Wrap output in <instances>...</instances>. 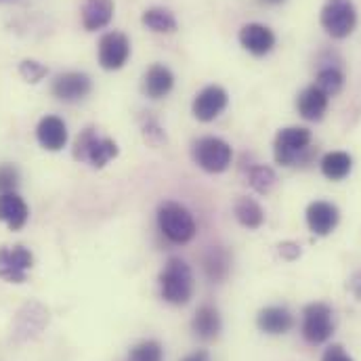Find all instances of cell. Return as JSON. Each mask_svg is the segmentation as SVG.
<instances>
[{"label": "cell", "mask_w": 361, "mask_h": 361, "mask_svg": "<svg viewBox=\"0 0 361 361\" xmlns=\"http://www.w3.org/2000/svg\"><path fill=\"white\" fill-rule=\"evenodd\" d=\"M231 145L219 137H202L193 143V160L206 173H225L231 164Z\"/></svg>", "instance_id": "obj_6"}, {"label": "cell", "mask_w": 361, "mask_h": 361, "mask_svg": "<svg viewBox=\"0 0 361 361\" xmlns=\"http://www.w3.org/2000/svg\"><path fill=\"white\" fill-rule=\"evenodd\" d=\"M114 17V0H85L82 4V25L89 32L103 30Z\"/></svg>", "instance_id": "obj_19"}, {"label": "cell", "mask_w": 361, "mask_h": 361, "mask_svg": "<svg viewBox=\"0 0 361 361\" xmlns=\"http://www.w3.org/2000/svg\"><path fill=\"white\" fill-rule=\"evenodd\" d=\"M191 328L193 332L204 338V341H212L219 336L221 332V315L219 311L212 307V305H202L195 315H193V322H191Z\"/></svg>", "instance_id": "obj_20"}, {"label": "cell", "mask_w": 361, "mask_h": 361, "mask_svg": "<svg viewBox=\"0 0 361 361\" xmlns=\"http://www.w3.org/2000/svg\"><path fill=\"white\" fill-rule=\"evenodd\" d=\"M183 361H210V357H208V353H206V351H195V353L187 355Z\"/></svg>", "instance_id": "obj_34"}, {"label": "cell", "mask_w": 361, "mask_h": 361, "mask_svg": "<svg viewBox=\"0 0 361 361\" xmlns=\"http://www.w3.org/2000/svg\"><path fill=\"white\" fill-rule=\"evenodd\" d=\"M328 105H330V97L319 89L317 85L313 87H307L298 94L296 99V109L298 114L309 120V122H317L324 118V114L328 111Z\"/></svg>", "instance_id": "obj_15"}, {"label": "cell", "mask_w": 361, "mask_h": 361, "mask_svg": "<svg viewBox=\"0 0 361 361\" xmlns=\"http://www.w3.org/2000/svg\"><path fill=\"white\" fill-rule=\"evenodd\" d=\"M143 25L156 34H173L177 32V19L175 15L169 11V8H162V6H152L143 13L141 17Z\"/></svg>", "instance_id": "obj_23"}, {"label": "cell", "mask_w": 361, "mask_h": 361, "mask_svg": "<svg viewBox=\"0 0 361 361\" xmlns=\"http://www.w3.org/2000/svg\"><path fill=\"white\" fill-rule=\"evenodd\" d=\"M240 44L255 57L269 55L275 47V34L273 30L263 23H246L240 30Z\"/></svg>", "instance_id": "obj_13"}, {"label": "cell", "mask_w": 361, "mask_h": 361, "mask_svg": "<svg viewBox=\"0 0 361 361\" xmlns=\"http://www.w3.org/2000/svg\"><path fill=\"white\" fill-rule=\"evenodd\" d=\"M309 145H311V130L309 128H302V126L281 128L275 137V143H273L275 162L281 166H292L309 152Z\"/></svg>", "instance_id": "obj_5"}, {"label": "cell", "mask_w": 361, "mask_h": 361, "mask_svg": "<svg viewBox=\"0 0 361 361\" xmlns=\"http://www.w3.org/2000/svg\"><path fill=\"white\" fill-rule=\"evenodd\" d=\"M162 298L171 305H187L193 296V275L183 259H169L166 267L160 273Z\"/></svg>", "instance_id": "obj_1"}, {"label": "cell", "mask_w": 361, "mask_h": 361, "mask_svg": "<svg viewBox=\"0 0 361 361\" xmlns=\"http://www.w3.org/2000/svg\"><path fill=\"white\" fill-rule=\"evenodd\" d=\"M99 63L103 70L116 72L126 66L130 57V40L122 32H107L99 40Z\"/></svg>", "instance_id": "obj_8"}, {"label": "cell", "mask_w": 361, "mask_h": 361, "mask_svg": "<svg viewBox=\"0 0 361 361\" xmlns=\"http://www.w3.org/2000/svg\"><path fill=\"white\" fill-rule=\"evenodd\" d=\"M315 85L324 90L328 97L330 94H336L338 90L345 87V74L338 68H324V70H319Z\"/></svg>", "instance_id": "obj_27"}, {"label": "cell", "mask_w": 361, "mask_h": 361, "mask_svg": "<svg viewBox=\"0 0 361 361\" xmlns=\"http://www.w3.org/2000/svg\"><path fill=\"white\" fill-rule=\"evenodd\" d=\"M164 357V349L158 341H141L137 343L126 361H162Z\"/></svg>", "instance_id": "obj_26"}, {"label": "cell", "mask_w": 361, "mask_h": 361, "mask_svg": "<svg viewBox=\"0 0 361 361\" xmlns=\"http://www.w3.org/2000/svg\"><path fill=\"white\" fill-rule=\"evenodd\" d=\"M38 143L49 152H59L68 143V126L59 116H44L36 126Z\"/></svg>", "instance_id": "obj_14"}, {"label": "cell", "mask_w": 361, "mask_h": 361, "mask_svg": "<svg viewBox=\"0 0 361 361\" xmlns=\"http://www.w3.org/2000/svg\"><path fill=\"white\" fill-rule=\"evenodd\" d=\"M334 334L332 309L326 302H311L302 311V336L311 345H322Z\"/></svg>", "instance_id": "obj_7"}, {"label": "cell", "mask_w": 361, "mask_h": 361, "mask_svg": "<svg viewBox=\"0 0 361 361\" xmlns=\"http://www.w3.org/2000/svg\"><path fill=\"white\" fill-rule=\"evenodd\" d=\"M322 175L330 180H343L353 169V158L347 152H330L322 158Z\"/></svg>", "instance_id": "obj_22"}, {"label": "cell", "mask_w": 361, "mask_h": 361, "mask_svg": "<svg viewBox=\"0 0 361 361\" xmlns=\"http://www.w3.org/2000/svg\"><path fill=\"white\" fill-rule=\"evenodd\" d=\"M34 255L23 246L0 248V277L13 283L25 281V271L32 269Z\"/></svg>", "instance_id": "obj_10"}, {"label": "cell", "mask_w": 361, "mask_h": 361, "mask_svg": "<svg viewBox=\"0 0 361 361\" xmlns=\"http://www.w3.org/2000/svg\"><path fill=\"white\" fill-rule=\"evenodd\" d=\"M277 248H279V257L286 259V261H296L300 257V252H302L296 242H281Z\"/></svg>", "instance_id": "obj_30"}, {"label": "cell", "mask_w": 361, "mask_h": 361, "mask_svg": "<svg viewBox=\"0 0 361 361\" xmlns=\"http://www.w3.org/2000/svg\"><path fill=\"white\" fill-rule=\"evenodd\" d=\"M227 103H229L227 90L223 87L210 85L195 94V99L191 103V111L200 122H212L214 118H219L225 111Z\"/></svg>", "instance_id": "obj_9"}, {"label": "cell", "mask_w": 361, "mask_h": 361, "mask_svg": "<svg viewBox=\"0 0 361 361\" xmlns=\"http://www.w3.org/2000/svg\"><path fill=\"white\" fill-rule=\"evenodd\" d=\"M341 221V212L332 202H311L307 208V225L315 235H330Z\"/></svg>", "instance_id": "obj_12"}, {"label": "cell", "mask_w": 361, "mask_h": 361, "mask_svg": "<svg viewBox=\"0 0 361 361\" xmlns=\"http://www.w3.org/2000/svg\"><path fill=\"white\" fill-rule=\"evenodd\" d=\"M19 185V171L13 164H0V193H11Z\"/></svg>", "instance_id": "obj_29"}, {"label": "cell", "mask_w": 361, "mask_h": 361, "mask_svg": "<svg viewBox=\"0 0 361 361\" xmlns=\"http://www.w3.org/2000/svg\"><path fill=\"white\" fill-rule=\"evenodd\" d=\"M322 361H353V357L341 347V345H332V347H328L326 349V353H324V357Z\"/></svg>", "instance_id": "obj_31"}, {"label": "cell", "mask_w": 361, "mask_h": 361, "mask_svg": "<svg viewBox=\"0 0 361 361\" xmlns=\"http://www.w3.org/2000/svg\"><path fill=\"white\" fill-rule=\"evenodd\" d=\"M118 156V145L111 139L99 137L97 130L89 126L85 128L74 145V158L80 162H89L92 169H103L109 160Z\"/></svg>", "instance_id": "obj_3"}, {"label": "cell", "mask_w": 361, "mask_h": 361, "mask_svg": "<svg viewBox=\"0 0 361 361\" xmlns=\"http://www.w3.org/2000/svg\"><path fill=\"white\" fill-rule=\"evenodd\" d=\"M349 288H351V292L355 294V298L361 300V273H355L353 277H351V281H349Z\"/></svg>", "instance_id": "obj_33"}, {"label": "cell", "mask_w": 361, "mask_h": 361, "mask_svg": "<svg viewBox=\"0 0 361 361\" xmlns=\"http://www.w3.org/2000/svg\"><path fill=\"white\" fill-rule=\"evenodd\" d=\"M322 27L332 38H347L357 25V8L353 0H328L319 15Z\"/></svg>", "instance_id": "obj_4"}, {"label": "cell", "mask_w": 361, "mask_h": 361, "mask_svg": "<svg viewBox=\"0 0 361 361\" xmlns=\"http://www.w3.org/2000/svg\"><path fill=\"white\" fill-rule=\"evenodd\" d=\"M158 227L175 244H187L197 231L193 214L179 202H164L158 208Z\"/></svg>", "instance_id": "obj_2"}, {"label": "cell", "mask_w": 361, "mask_h": 361, "mask_svg": "<svg viewBox=\"0 0 361 361\" xmlns=\"http://www.w3.org/2000/svg\"><path fill=\"white\" fill-rule=\"evenodd\" d=\"M265 2H269V4H279V2H283V0H265Z\"/></svg>", "instance_id": "obj_35"}, {"label": "cell", "mask_w": 361, "mask_h": 361, "mask_svg": "<svg viewBox=\"0 0 361 361\" xmlns=\"http://www.w3.org/2000/svg\"><path fill=\"white\" fill-rule=\"evenodd\" d=\"M27 216H30V210L21 195H17L15 191L0 193V221H4L8 229L19 231L27 223Z\"/></svg>", "instance_id": "obj_16"}, {"label": "cell", "mask_w": 361, "mask_h": 361, "mask_svg": "<svg viewBox=\"0 0 361 361\" xmlns=\"http://www.w3.org/2000/svg\"><path fill=\"white\" fill-rule=\"evenodd\" d=\"M145 139L149 143H154V145H158L160 141H164V133H162V128L158 126L156 120H149V124L145 126Z\"/></svg>", "instance_id": "obj_32"}, {"label": "cell", "mask_w": 361, "mask_h": 361, "mask_svg": "<svg viewBox=\"0 0 361 361\" xmlns=\"http://www.w3.org/2000/svg\"><path fill=\"white\" fill-rule=\"evenodd\" d=\"M275 173H273V169L269 166H265V164H261V166H252L250 169V173H248V183H250V187L257 191V193H269L271 189L275 187Z\"/></svg>", "instance_id": "obj_25"}, {"label": "cell", "mask_w": 361, "mask_h": 361, "mask_svg": "<svg viewBox=\"0 0 361 361\" xmlns=\"http://www.w3.org/2000/svg\"><path fill=\"white\" fill-rule=\"evenodd\" d=\"M19 74H21V78L25 82L36 85V82H40L49 74V70H47V66H42V63H38L34 59H25V61L19 63Z\"/></svg>", "instance_id": "obj_28"}, {"label": "cell", "mask_w": 361, "mask_h": 361, "mask_svg": "<svg viewBox=\"0 0 361 361\" xmlns=\"http://www.w3.org/2000/svg\"><path fill=\"white\" fill-rule=\"evenodd\" d=\"M204 269L206 275L212 281H221L225 279V275L229 273V257L223 248H210V252L204 257Z\"/></svg>", "instance_id": "obj_24"}, {"label": "cell", "mask_w": 361, "mask_h": 361, "mask_svg": "<svg viewBox=\"0 0 361 361\" xmlns=\"http://www.w3.org/2000/svg\"><path fill=\"white\" fill-rule=\"evenodd\" d=\"M257 326L261 328V332L271 334V336H279L292 330L294 326V317L286 307H265L259 315H257Z\"/></svg>", "instance_id": "obj_17"}, {"label": "cell", "mask_w": 361, "mask_h": 361, "mask_svg": "<svg viewBox=\"0 0 361 361\" xmlns=\"http://www.w3.org/2000/svg\"><path fill=\"white\" fill-rule=\"evenodd\" d=\"M233 214L238 223L246 229H259L265 223V210L252 197H240L233 206Z\"/></svg>", "instance_id": "obj_21"}, {"label": "cell", "mask_w": 361, "mask_h": 361, "mask_svg": "<svg viewBox=\"0 0 361 361\" xmlns=\"http://www.w3.org/2000/svg\"><path fill=\"white\" fill-rule=\"evenodd\" d=\"M173 87H175V76L162 63L152 66L145 72V76H143V92L149 99H162V97H166L173 90Z\"/></svg>", "instance_id": "obj_18"}, {"label": "cell", "mask_w": 361, "mask_h": 361, "mask_svg": "<svg viewBox=\"0 0 361 361\" xmlns=\"http://www.w3.org/2000/svg\"><path fill=\"white\" fill-rule=\"evenodd\" d=\"M90 90H92V80L85 72L59 74L51 85L53 97H57L59 101H66V103H74V101H80V99L89 97Z\"/></svg>", "instance_id": "obj_11"}]
</instances>
